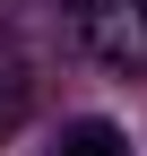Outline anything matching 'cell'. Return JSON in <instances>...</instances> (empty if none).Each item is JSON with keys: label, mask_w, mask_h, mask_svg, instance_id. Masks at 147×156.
Returning <instances> with one entry per match:
<instances>
[{"label": "cell", "mask_w": 147, "mask_h": 156, "mask_svg": "<svg viewBox=\"0 0 147 156\" xmlns=\"http://www.w3.org/2000/svg\"><path fill=\"white\" fill-rule=\"evenodd\" d=\"M78 26H87V52H95V61L147 69V0H87Z\"/></svg>", "instance_id": "cell-1"}, {"label": "cell", "mask_w": 147, "mask_h": 156, "mask_svg": "<svg viewBox=\"0 0 147 156\" xmlns=\"http://www.w3.org/2000/svg\"><path fill=\"white\" fill-rule=\"evenodd\" d=\"M61 156H69V147H61Z\"/></svg>", "instance_id": "cell-3"}, {"label": "cell", "mask_w": 147, "mask_h": 156, "mask_svg": "<svg viewBox=\"0 0 147 156\" xmlns=\"http://www.w3.org/2000/svg\"><path fill=\"white\" fill-rule=\"evenodd\" d=\"M69 9H87V0H69Z\"/></svg>", "instance_id": "cell-2"}]
</instances>
